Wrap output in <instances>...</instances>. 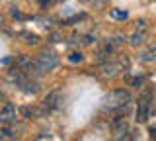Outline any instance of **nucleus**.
Returning <instances> with one entry per match:
<instances>
[{
  "instance_id": "nucleus-1",
  "label": "nucleus",
  "mask_w": 156,
  "mask_h": 141,
  "mask_svg": "<svg viewBox=\"0 0 156 141\" xmlns=\"http://www.w3.org/2000/svg\"><path fill=\"white\" fill-rule=\"evenodd\" d=\"M131 92L125 90V88H117V90H111L109 94H105L101 98V110L104 112H111L115 116H127L129 112V106H131Z\"/></svg>"
},
{
  "instance_id": "nucleus-2",
  "label": "nucleus",
  "mask_w": 156,
  "mask_h": 141,
  "mask_svg": "<svg viewBox=\"0 0 156 141\" xmlns=\"http://www.w3.org/2000/svg\"><path fill=\"white\" fill-rule=\"evenodd\" d=\"M104 76H117L123 75V71L129 69V59L127 57H111L104 61Z\"/></svg>"
},
{
  "instance_id": "nucleus-3",
  "label": "nucleus",
  "mask_w": 156,
  "mask_h": 141,
  "mask_svg": "<svg viewBox=\"0 0 156 141\" xmlns=\"http://www.w3.org/2000/svg\"><path fill=\"white\" fill-rule=\"evenodd\" d=\"M152 88H144L140 92L139 98V108H136V121L139 124H144L150 116V108H152Z\"/></svg>"
},
{
  "instance_id": "nucleus-4",
  "label": "nucleus",
  "mask_w": 156,
  "mask_h": 141,
  "mask_svg": "<svg viewBox=\"0 0 156 141\" xmlns=\"http://www.w3.org/2000/svg\"><path fill=\"white\" fill-rule=\"evenodd\" d=\"M57 63H58V59H57L55 53L51 49H45L37 57V71L39 72H49V71H53L57 67Z\"/></svg>"
},
{
  "instance_id": "nucleus-5",
  "label": "nucleus",
  "mask_w": 156,
  "mask_h": 141,
  "mask_svg": "<svg viewBox=\"0 0 156 141\" xmlns=\"http://www.w3.org/2000/svg\"><path fill=\"white\" fill-rule=\"evenodd\" d=\"M113 131H115V137L117 139H125V137H129V124H127V120H125V116H115V120H113Z\"/></svg>"
},
{
  "instance_id": "nucleus-6",
  "label": "nucleus",
  "mask_w": 156,
  "mask_h": 141,
  "mask_svg": "<svg viewBox=\"0 0 156 141\" xmlns=\"http://www.w3.org/2000/svg\"><path fill=\"white\" fill-rule=\"evenodd\" d=\"M18 114L20 110L14 104H4L0 108V124H14L18 120Z\"/></svg>"
},
{
  "instance_id": "nucleus-7",
  "label": "nucleus",
  "mask_w": 156,
  "mask_h": 141,
  "mask_svg": "<svg viewBox=\"0 0 156 141\" xmlns=\"http://www.w3.org/2000/svg\"><path fill=\"white\" fill-rule=\"evenodd\" d=\"M136 24V30H135V33H133V35H131V39H129V43H131V45H140V43H143L144 39H146V22L144 20H136L135 22Z\"/></svg>"
},
{
  "instance_id": "nucleus-8",
  "label": "nucleus",
  "mask_w": 156,
  "mask_h": 141,
  "mask_svg": "<svg viewBox=\"0 0 156 141\" xmlns=\"http://www.w3.org/2000/svg\"><path fill=\"white\" fill-rule=\"evenodd\" d=\"M154 59H156V45H150V47H146V49H143L139 53L140 63H152Z\"/></svg>"
},
{
  "instance_id": "nucleus-9",
  "label": "nucleus",
  "mask_w": 156,
  "mask_h": 141,
  "mask_svg": "<svg viewBox=\"0 0 156 141\" xmlns=\"http://www.w3.org/2000/svg\"><path fill=\"white\" fill-rule=\"evenodd\" d=\"M58 98H61V92H53V94H49L45 98V108L47 110H55L58 106V102H57Z\"/></svg>"
},
{
  "instance_id": "nucleus-10",
  "label": "nucleus",
  "mask_w": 156,
  "mask_h": 141,
  "mask_svg": "<svg viewBox=\"0 0 156 141\" xmlns=\"http://www.w3.org/2000/svg\"><path fill=\"white\" fill-rule=\"evenodd\" d=\"M109 16L113 18V20H127V18H129V14H127L125 10H119V8H113V10L109 12Z\"/></svg>"
},
{
  "instance_id": "nucleus-11",
  "label": "nucleus",
  "mask_w": 156,
  "mask_h": 141,
  "mask_svg": "<svg viewBox=\"0 0 156 141\" xmlns=\"http://www.w3.org/2000/svg\"><path fill=\"white\" fill-rule=\"evenodd\" d=\"M129 84L131 86H135V88H140V86L144 84V76H133V79H129Z\"/></svg>"
},
{
  "instance_id": "nucleus-12",
  "label": "nucleus",
  "mask_w": 156,
  "mask_h": 141,
  "mask_svg": "<svg viewBox=\"0 0 156 141\" xmlns=\"http://www.w3.org/2000/svg\"><path fill=\"white\" fill-rule=\"evenodd\" d=\"M82 59H84V55H82V53H78V51H74V53H70V55H68V61H70V63H80Z\"/></svg>"
},
{
  "instance_id": "nucleus-13",
  "label": "nucleus",
  "mask_w": 156,
  "mask_h": 141,
  "mask_svg": "<svg viewBox=\"0 0 156 141\" xmlns=\"http://www.w3.org/2000/svg\"><path fill=\"white\" fill-rule=\"evenodd\" d=\"M22 37H26V41H27V43H33V45H35V43L39 41V37L35 35V33H27V32H26V33H22Z\"/></svg>"
},
{
  "instance_id": "nucleus-14",
  "label": "nucleus",
  "mask_w": 156,
  "mask_h": 141,
  "mask_svg": "<svg viewBox=\"0 0 156 141\" xmlns=\"http://www.w3.org/2000/svg\"><path fill=\"white\" fill-rule=\"evenodd\" d=\"M22 114L26 116V118H33L35 112H33V108H27V106H26V108H22Z\"/></svg>"
}]
</instances>
